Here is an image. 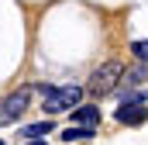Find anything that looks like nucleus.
Segmentation results:
<instances>
[{"mask_svg": "<svg viewBox=\"0 0 148 145\" xmlns=\"http://www.w3.org/2000/svg\"><path fill=\"white\" fill-rule=\"evenodd\" d=\"M124 79V66L121 62H103L100 69L90 76V83H86V90L93 93V97H107L117 90V83Z\"/></svg>", "mask_w": 148, "mask_h": 145, "instance_id": "obj_1", "label": "nucleus"}, {"mask_svg": "<svg viewBox=\"0 0 148 145\" xmlns=\"http://www.w3.org/2000/svg\"><path fill=\"white\" fill-rule=\"evenodd\" d=\"M79 97H83V86H55L48 97H45V110L48 114H59V110H69V107H79Z\"/></svg>", "mask_w": 148, "mask_h": 145, "instance_id": "obj_2", "label": "nucleus"}, {"mask_svg": "<svg viewBox=\"0 0 148 145\" xmlns=\"http://www.w3.org/2000/svg\"><path fill=\"white\" fill-rule=\"evenodd\" d=\"M28 97H31V90L24 86V90H17V93H10V97H3L0 100V124H10V121H17L24 107H28Z\"/></svg>", "mask_w": 148, "mask_h": 145, "instance_id": "obj_3", "label": "nucleus"}, {"mask_svg": "<svg viewBox=\"0 0 148 145\" xmlns=\"http://www.w3.org/2000/svg\"><path fill=\"white\" fill-rule=\"evenodd\" d=\"M148 117V107H141V104H124V107L117 110V121L121 124H141Z\"/></svg>", "mask_w": 148, "mask_h": 145, "instance_id": "obj_4", "label": "nucleus"}, {"mask_svg": "<svg viewBox=\"0 0 148 145\" xmlns=\"http://www.w3.org/2000/svg\"><path fill=\"white\" fill-rule=\"evenodd\" d=\"M73 117L79 121V128H97V124H100V107H90V104H86V107H76Z\"/></svg>", "mask_w": 148, "mask_h": 145, "instance_id": "obj_5", "label": "nucleus"}, {"mask_svg": "<svg viewBox=\"0 0 148 145\" xmlns=\"http://www.w3.org/2000/svg\"><path fill=\"white\" fill-rule=\"evenodd\" d=\"M93 135H97V128H79V124H69V128L62 131L66 142H86V138H93Z\"/></svg>", "mask_w": 148, "mask_h": 145, "instance_id": "obj_6", "label": "nucleus"}, {"mask_svg": "<svg viewBox=\"0 0 148 145\" xmlns=\"http://www.w3.org/2000/svg\"><path fill=\"white\" fill-rule=\"evenodd\" d=\"M48 131H52V124H48V121H41V124H28V128H24V131H21V135H24V138H31V142H35V138H45V135H48Z\"/></svg>", "mask_w": 148, "mask_h": 145, "instance_id": "obj_7", "label": "nucleus"}, {"mask_svg": "<svg viewBox=\"0 0 148 145\" xmlns=\"http://www.w3.org/2000/svg\"><path fill=\"white\" fill-rule=\"evenodd\" d=\"M131 52H134L141 62H148V41H134V45H131Z\"/></svg>", "mask_w": 148, "mask_h": 145, "instance_id": "obj_8", "label": "nucleus"}, {"mask_svg": "<svg viewBox=\"0 0 148 145\" xmlns=\"http://www.w3.org/2000/svg\"><path fill=\"white\" fill-rule=\"evenodd\" d=\"M28 145H45V138H35V142H28Z\"/></svg>", "mask_w": 148, "mask_h": 145, "instance_id": "obj_9", "label": "nucleus"}]
</instances>
